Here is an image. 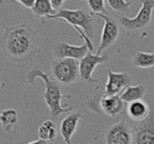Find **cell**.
Wrapping results in <instances>:
<instances>
[{
  "label": "cell",
  "mask_w": 154,
  "mask_h": 144,
  "mask_svg": "<svg viewBox=\"0 0 154 144\" xmlns=\"http://www.w3.org/2000/svg\"><path fill=\"white\" fill-rule=\"evenodd\" d=\"M2 46L8 58L15 63H28L40 52V36L28 22L14 26L2 23Z\"/></svg>",
  "instance_id": "obj_1"
},
{
  "label": "cell",
  "mask_w": 154,
  "mask_h": 144,
  "mask_svg": "<svg viewBox=\"0 0 154 144\" xmlns=\"http://www.w3.org/2000/svg\"><path fill=\"white\" fill-rule=\"evenodd\" d=\"M40 78L45 84V91L42 98L50 110V114L53 119H56L63 112H69L73 110V106H62L61 100L69 96L63 95L61 87L52 76L42 72L39 68H35L29 70L26 74V81L30 85H35V80Z\"/></svg>",
  "instance_id": "obj_2"
},
{
  "label": "cell",
  "mask_w": 154,
  "mask_h": 144,
  "mask_svg": "<svg viewBox=\"0 0 154 144\" xmlns=\"http://www.w3.org/2000/svg\"><path fill=\"white\" fill-rule=\"evenodd\" d=\"M94 14L91 12L85 11L82 9L78 10H60L55 15L49 16V19H59L68 22L69 24L76 28H82L85 32V34L91 38L94 35L95 23L96 22L93 19Z\"/></svg>",
  "instance_id": "obj_3"
},
{
  "label": "cell",
  "mask_w": 154,
  "mask_h": 144,
  "mask_svg": "<svg viewBox=\"0 0 154 144\" xmlns=\"http://www.w3.org/2000/svg\"><path fill=\"white\" fill-rule=\"evenodd\" d=\"M52 77L63 85H71L80 79L79 60L72 58L54 59L51 63Z\"/></svg>",
  "instance_id": "obj_4"
},
{
  "label": "cell",
  "mask_w": 154,
  "mask_h": 144,
  "mask_svg": "<svg viewBox=\"0 0 154 144\" xmlns=\"http://www.w3.org/2000/svg\"><path fill=\"white\" fill-rule=\"evenodd\" d=\"M140 2V9L135 17H119V23L128 31H137L145 28L151 22L152 12L154 10V0H138Z\"/></svg>",
  "instance_id": "obj_5"
},
{
  "label": "cell",
  "mask_w": 154,
  "mask_h": 144,
  "mask_svg": "<svg viewBox=\"0 0 154 144\" xmlns=\"http://www.w3.org/2000/svg\"><path fill=\"white\" fill-rule=\"evenodd\" d=\"M94 16L101 18V20L103 21L100 43H99L98 47H97L96 52H95L96 54H100L103 51H105L108 47L112 46L116 42L118 36H119V26H118V22L114 18L110 17L108 15H105V14H94Z\"/></svg>",
  "instance_id": "obj_6"
},
{
  "label": "cell",
  "mask_w": 154,
  "mask_h": 144,
  "mask_svg": "<svg viewBox=\"0 0 154 144\" xmlns=\"http://www.w3.org/2000/svg\"><path fill=\"white\" fill-rule=\"evenodd\" d=\"M108 61H109V56L107 54H96L89 52L82 60H79L80 79L90 84L97 82L96 79L93 78V73L98 64L106 63Z\"/></svg>",
  "instance_id": "obj_7"
},
{
  "label": "cell",
  "mask_w": 154,
  "mask_h": 144,
  "mask_svg": "<svg viewBox=\"0 0 154 144\" xmlns=\"http://www.w3.org/2000/svg\"><path fill=\"white\" fill-rule=\"evenodd\" d=\"M132 130L133 144H154V107L145 120L134 122Z\"/></svg>",
  "instance_id": "obj_8"
},
{
  "label": "cell",
  "mask_w": 154,
  "mask_h": 144,
  "mask_svg": "<svg viewBox=\"0 0 154 144\" xmlns=\"http://www.w3.org/2000/svg\"><path fill=\"white\" fill-rule=\"evenodd\" d=\"M106 144H133L132 127L125 120L112 124L106 133Z\"/></svg>",
  "instance_id": "obj_9"
},
{
  "label": "cell",
  "mask_w": 154,
  "mask_h": 144,
  "mask_svg": "<svg viewBox=\"0 0 154 144\" xmlns=\"http://www.w3.org/2000/svg\"><path fill=\"white\" fill-rule=\"evenodd\" d=\"M90 52L86 43L82 45H73L70 43L59 42L56 43L53 47V56L55 59L72 58V59L82 60Z\"/></svg>",
  "instance_id": "obj_10"
},
{
  "label": "cell",
  "mask_w": 154,
  "mask_h": 144,
  "mask_svg": "<svg viewBox=\"0 0 154 144\" xmlns=\"http://www.w3.org/2000/svg\"><path fill=\"white\" fill-rule=\"evenodd\" d=\"M131 77L126 73H115L108 70V80L105 85V95L113 96L122 93L125 88L131 85Z\"/></svg>",
  "instance_id": "obj_11"
},
{
  "label": "cell",
  "mask_w": 154,
  "mask_h": 144,
  "mask_svg": "<svg viewBox=\"0 0 154 144\" xmlns=\"http://www.w3.org/2000/svg\"><path fill=\"white\" fill-rule=\"evenodd\" d=\"M82 118H84V116L82 112H76L68 115L62 119L61 123H60L59 131L66 144H71L72 137L76 131L77 126H78V122Z\"/></svg>",
  "instance_id": "obj_12"
},
{
  "label": "cell",
  "mask_w": 154,
  "mask_h": 144,
  "mask_svg": "<svg viewBox=\"0 0 154 144\" xmlns=\"http://www.w3.org/2000/svg\"><path fill=\"white\" fill-rule=\"evenodd\" d=\"M100 107L103 112L111 118H116L122 112L125 108V102L118 95H105L100 100Z\"/></svg>",
  "instance_id": "obj_13"
},
{
  "label": "cell",
  "mask_w": 154,
  "mask_h": 144,
  "mask_svg": "<svg viewBox=\"0 0 154 144\" xmlns=\"http://www.w3.org/2000/svg\"><path fill=\"white\" fill-rule=\"evenodd\" d=\"M151 112V106L145 100H137L131 102L127 106V115L134 122H140L145 120Z\"/></svg>",
  "instance_id": "obj_14"
},
{
  "label": "cell",
  "mask_w": 154,
  "mask_h": 144,
  "mask_svg": "<svg viewBox=\"0 0 154 144\" xmlns=\"http://www.w3.org/2000/svg\"><path fill=\"white\" fill-rule=\"evenodd\" d=\"M147 92V87L143 84H135L129 85L125 91L120 94V98L125 103H131V102L137 101V100L143 99Z\"/></svg>",
  "instance_id": "obj_15"
},
{
  "label": "cell",
  "mask_w": 154,
  "mask_h": 144,
  "mask_svg": "<svg viewBox=\"0 0 154 144\" xmlns=\"http://www.w3.org/2000/svg\"><path fill=\"white\" fill-rule=\"evenodd\" d=\"M0 121L2 128L5 129V133L11 134L15 129V125L18 121V112L14 108H7L1 112L0 116Z\"/></svg>",
  "instance_id": "obj_16"
},
{
  "label": "cell",
  "mask_w": 154,
  "mask_h": 144,
  "mask_svg": "<svg viewBox=\"0 0 154 144\" xmlns=\"http://www.w3.org/2000/svg\"><path fill=\"white\" fill-rule=\"evenodd\" d=\"M58 136V129L53 120H47L39 126L38 137L48 142H54Z\"/></svg>",
  "instance_id": "obj_17"
},
{
  "label": "cell",
  "mask_w": 154,
  "mask_h": 144,
  "mask_svg": "<svg viewBox=\"0 0 154 144\" xmlns=\"http://www.w3.org/2000/svg\"><path fill=\"white\" fill-rule=\"evenodd\" d=\"M32 12L37 18H48L57 13L52 5L51 0H36Z\"/></svg>",
  "instance_id": "obj_18"
},
{
  "label": "cell",
  "mask_w": 154,
  "mask_h": 144,
  "mask_svg": "<svg viewBox=\"0 0 154 144\" xmlns=\"http://www.w3.org/2000/svg\"><path fill=\"white\" fill-rule=\"evenodd\" d=\"M132 63L137 68H154V53L136 52L133 56Z\"/></svg>",
  "instance_id": "obj_19"
},
{
  "label": "cell",
  "mask_w": 154,
  "mask_h": 144,
  "mask_svg": "<svg viewBox=\"0 0 154 144\" xmlns=\"http://www.w3.org/2000/svg\"><path fill=\"white\" fill-rule=\"evenodd\" d=\"M107 2L109 3L110 8L113 11L120 12V13L128 11L129 8L132 4L131 1H126V0H107Z\"/></svg>",
  "instance_id": "obj_20"
},
{
  "label": "cell",
  "mask_w": 154,
  "mask_h": 144,
  "mask_svg": "<svg viewBox=\"0 0 154 144\" xmlns=\"http://www.w3.org/2000/svg\"><path fill=\"white\" fill-rule=\"evenodd\" d=\"M87 1H88V5L93 14L108 15V12L106 10L105 5V0H87Z\"/></svg>",
  "instance_id": "obj_21"
},
{
  "label": "cell",
  "mask_w": 154,
  "mask_h": 144,
  "mask_svg": "<svg viewBox=\"0 0 154 144\" xmlns=\"http://www.w3.org/2000/svg\"><path fill=\"white\" fill-rule=\"evenodd\" d=\"M14 1L20 3L24 9H28V10H32L34 8L35 2H36V0H14Z\"/></svg>",
  "instance_id": "obj_22"
},
{
  "label": "cell",
  "mask_w": 154,
  "mask_h": 144,
  "mask_svg": "<svg viewBox=\"0 0 154 144\" xmlns=\"http://www.w3.org/2000/svg\"><path fill=\"white\" fill-rule=\"evenodd\" d=\"M51 2H52V5H53L54 10L57 11V10H59L60 8L63 5V3L66 2V0H51Z\"/></svg>",
  "instance_id": "obj_23"
},
{
  "label": "cell",
  "mask_w": 154,
  "mask_h": 144,
  "mask_svg": "<svg viewBox=\"0 0 154 144\" xmlns=\"http://www.w3.org/2000/svg\"><path fill=\"white\" fill-rule=\"evenodd\" d=\"M26 144H50V142L48 141H45L42 139H37V140H34V141H31Z\"/></svg>",
  "instance_id": "obj_24"
}]
</instances>
